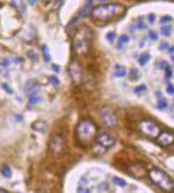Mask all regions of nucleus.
Masks as SVG:
<instances>
[{"label": "nucleus", "instance_id": "39448f33", "mask_svg": "<svg viewBox=\"0 0 174 193\" xmlns=\"http://www.w3.org/2000/svg\"><path fill=\"white\" fill-rule=\"evenodd\" d=\"M149 177L151 181L164 192H174V180L166 172L158 167L149 171Z\"/></svg>", "mask_w": 174, "mask_h": 193}, {"label": "nucleus", "instance_id": "a211bd4d", "mask_svg": "<svg viewBox=\"0 0 174 193\" xmlns=\"http://www.w3.org/2000/svg\"><path fill=\"white\" fill-rule=\"evenodd\" d=\"M128 41H129V37H128L127 34H122V36L119 38V41H118V44H116V47H118L119 49H121L123 47V45L125 44V43H127Z\"/></svg>", "mask_w": 174, "mask_h": 193}, {"label": "nucleus", "instance_id": "c85d7f7f", "mask_svg": "<svg viewBox=\"0 0 174 193\" xmlns=\"http://www.w3.org/2000/svg\"><path fill=\"white\" fill-rule=\"evenodd\" d=\"M167 67H169V64H168L167 61L164 60H159L156 62V68L159 69V70H164V69L167 68Z\"/></svg>", "mask_w": 174, "mask_h": 193}, {"label": "nucleus", "instance_id": "a18cd8bd", "mask_svg": "<svg viewBox=\"0 0 174 193\" xmlns=\"http://www.w3.org/2000/svg\"><path fill=\"white\" fill-rule=\"evenodd\" d=\"M2 64H5V66H7V64H10V61H9V60H7V58H5V59H4V60H3V62H2Z\"/></svg>", "mask_w": 174, "mask_h": 193}, {"label": "nucleus", "instance_id": "412c9836", "mask_svg": "<svg viewBox=\"0 0 174 193\" xmlns=\"http://www.w3.org/2000/svg\"><path fill=\"white\" fill-rule=\"evenodd\" d=\"M1 173H2L3 176L7 177V178H10V177L12 176V171H11V167L7 165V164H4V165H3Z\"/></svg>", "mask_w": 174, "mask_h": 193}, {"label": "nucleus", "instance_id": "5701e85b", "mask_svg": "<svg viewBox=\"0 0 174 193\" xmlns=\"http://www.w3.org/2000/svg\"><path fill=\"white\" fill-rule=\"evenodd\" d=\"M112 181L116 185V186H120V187H126L127 186V182H126L124 179L120 178V177H113L112 178Z\"/></svg>", "mask_w": 174, "mask_h": 193}, {"label": "nucleus", "instance_id": "ea45409f", "mask_svg": "<svg viewBox=\"0 0 174 193\" xmlns=\"http://www.w3.org/2000/svg\"><path fill=\"white\" fill-rule=\"evenodd\" d=\"M155 18H156V17H155V14H150V15H149V22H150L151 24H153V23L155 22Z\"/></svg>", "mask_w": 174, "mask_h": 193}, {"label": "nucleus", "instance_id": "c03bdc74", "mask_svg": "<svg viewBox=\"0 0 174 193\" xmlns=\"http://www.w3.org/2000/svg\"><path fill=\"white\" fill-rule=\"evenodd\" d=\"M156 95H157V98H158V99H161L162 98V95H161V92H160V91H157Z\"/></svg>", "mask_w": 174, "mask_h": 193}, {"label": "nucleus", "instance_id": "9b49d317", "mask_svg": "<svg viewBox=\"0 0 174 193\" xmlns=\"http://www.w3.org/2000/svg\"><path fill=\"white\" fill-rule=\"evenodd\" d=\"M156 141L162 147L171 146L174 143V133L171 131H161L156 137Z\"/></svg>", "mask_w": 174, "mask_h": 193}, {"label": "nucleus", "instance_id": "bb28decb", "mask_svg": "<svg viewBox=\"0 0 174 193\" xmlns=\"http://www.w3.org/2000/svg\"><path fill=\"white\" fill-rule=\"evenodd\" d=\"M28 98H29V103H30V104H37V103H39L40 101L42 100V98H41L40 95H30V97H28Z\"/></svg>", "mask_w": 174, "mask_h": 193}, {"label": "nucleus", "instance_id": "2f4dec72", "mask_svg": "<svg viewBox=\"0 0 174 193\" xmlns=\"http://www.w3.org/2000/svg\"><path fill=\"white\" fill-rule=\"evenodd\" d=\"M166 70V79H170V78L172 77V69L170 68V66L169 67H167V68L164 69Z\"/></svg>", "mask_w": 174, "mask_h": 193}, {"label": "nucleus", "instance_id": "c756f323", "mask_svg": "<svg viewBox=\"0 0 174 193\" xmlns=\"http://www.w3.org/2000/svg\"><path fill=\"white\" fill-rule=\"evenodd\" d=\"M115 37H116V34H115V32H113V31L108 32V33L106 34V39L108 40V42H110V43H113Z\"/></svg>", "mask_w": 174, "mask_h": 193}, {"label": "nucleus", "instance_id": "49530a36", "mask_svg": "<svg viewBox=\"0 0 174 193\" xmlns=\"http://www.w3.org/2000/svg\"><path fill=\"white\" fill-rule=\"evenodd\" d=\"M16 62H22V58H16Z\"/></svg>", "mask_w": 174, "mask_h": 193}, {"label": "nucleus", "instance_id": "4be33fe9", "mask_svg": "<svg viewBox=\"0 0 174 193\" xmlns=\"http://www.w3.org/2000/svg\"><path fill=\"white\" fill-rule=\"evenodd\" d=\"M0 75L4 76V77H9V75H10L9 69L4 64H0Z\"/></svg>", "mask_w": 174, "mask_h": 193}, {"label": "nucleus", "instance_id": "4468645a", "mask_svg": "<svg viewBox=\"0 0 174 193\" xmlns=\"http://www.w3.org/2000/svg\"><path fill=\"white\" fill-rule=\"evenodd\" d=\"M24 91L26 93V95L30 97V95H37L40 91V85L37 81L34 79H29V81L26 83L24 87Z\"/></svg>", "mask_w": 174, "mask_h": 193}, {"label": "nucleus", "instance_id": "4c0bfd02", "mask_svg": "<svg viewBox=\"0 0 174 193\" xmlns=\"http://www.w3.org/2000/svg\"><path fill=\"white\" fill-rule=\"evenodd\" d=\"M170 20H172V17L171 16H164V17H161L160 18V23L161 24H164V23H168V22H170Z\"/></svg>", "mask_w": 174, "mask_h": 193}, {"label": "nucleus", "instance_id": "58836bf2", "mask_svg": "<svg viewBox=\"0 0 174 193\" xmlns=\"http://www.w3.org/2000/svg\"><path fill=\"white\" fill-rule=\"evenodd\" d=\"M2 88L4 89L7 93H10V95H12V93H13V90L10 88V87H9V85H7V84H5V83L2 84Z\"/></svg>", "mask_w": 174, "mask_h": 193}, {"label": "nucleus", "instance_id": "0eeeda50", "mask_svg": "<svg viewBox=\"0 0 174 193\" xmlns=\"http://www.w3.org/2000/svg\"><path fill=\"white\" fill-rule=\"evenodd\" d=\"M48 147L50 154L56 157H61L65 154V143L60 135H52Z\"/></svg>", "mask_w": 174, "mask_h": 193}, {"label": "nucleus", "instance_id": "9d476101", "mask_svg": "<svg viewBox=\"0 0 174 193\" xmlns=\"http://www.w3.org/2000/svg\"><path fill=\"white\" fill-rule=\"evenodd\" d=\"M96 142H97V146L102 147L104 150H107V149H110L114 146L115 139L109 133L104 132L96 136Z\"/></svg>", "mask_w": 174, "mask_h": 193}, {"label": "nucleus", "instance_id": "e433bc0d", "mask_svg": "<svg viewBox=\"0 0 174 193\" xmlns=\"http://www.w3.org/2000/svg\"><path fill=\"white\" fill-rule=\"evenodd\" d=\"M169 47V44H168V42H162L159 44V49L160 51H164V49H168Z\"/></svg>", "mask_w": 174, "mask_h": 193}, {"label": "nucleus", "instance_id": "20e7f679", "mask_svg": "<svg viewBox=\"0 0 174 193\" xmlns=\"http://www.w3.org/2000/svg\"><path fill=\"white\" fill-rule=\"evenodd\" d=\"M92 38H93L92 30L87 25H81L75 30L73 37V44L77 55L84 56L88 54L91 44H92Z\"/></svg>", "mask_w": 174, "mask_h": 193}, {"label": "nucleus", "instance_id": "7c9ffc66", "mask_svg": "<svg viewBox=\"0 0 174 193\" xmlns=\"http://www.w3.org/2000/svg\"><path fill=\"white\" fill-rule=\"evenodd\" d=\"M49 82L52 84L54 86H58L60 84V81L58 79V77L57 76H55V75H52V76H49Z\"/></svg>", "mask_w": 174, "mask_h": 193}, {"label": "nucleus", "instance_id": "6ab92c4d", "mask_svg": "<svg viewBox=\"0 0 174 193\" xmlns=\"http://www.w3.org/2000/svg\"><path fill=\"white\" fill-rule=\"evenodd\" d=\"M129 79L130 81H137V79H139V71H138V69H136V68L130 69Z\"/></svg>", "mask_w": 174, "mask_h": 193}, {"label": "nucleus", "instance_id": "ddd939ff", "mask_svg": "<svg viewBox=\"0 0 174 193\" xmlns=\"http://www.w3.org/2000/svg\"><path fill=\"white\" fill-rule=\"evenodd\" d=\"M92 3H93V0H87L86 2H84V7L81 8L80 11L77 13V15L75 16V18H73V20H72V22L69 23V25H72L73 23L78 22V20H84V18H86V17L88 16L89 12H90V10H91Z\"/></svg>", "mask_w": 174, "mask_h": 193}, {"label": "nucleus", "instance_id": "f704fd0d", "mask_svg": "<svg viewBox=\"0 0 174 193\" xmlns=\"http://www.w3.org/2000/svg\"><path fill=\"white\" fill-rule=\"evenodd\" d=\"M167 92L169 93V95H174V85H172V84H168Z\"/></svg>", "mask_w": 174, "mask_h": 193}, {"label": "nucleus", "instance_id": "37998d69", "mask_svg": "<svg viewBox=\"0 0 174 193\" xmlns=\"http://www.w3.org/2000/svg\"><path fill=\"white\" fill-rule=\"evenodd\" d=\"M37 1H39V0H28V2H29L30 5H35Z\"/></svg>", "mask_w": 174, "mask_h": 193}, {"label": "nucleus", "instance_id": "a19ab883", "mask_svg": "<svg viewBox=\"0 0 174 193\" xmlns=\"http://www.w3.org/2000/svg\"><path fill=\"white\" fill-rule=\"evenodd\" d=\"M52 70H54L55 72H57V73H59V72H60V69H59V67H58V66H56V64H52Z\"/></svg>", "mask_w": 174, "mask_h": 193}, {"label": "nucleus", "instance_id": "de8ad7c7", "mask_svg": "<svg viewBox=\"0 0 174 193\" xmlns=\"http://www.w3.org/2000/svg\"><path fill=\"white\" fill-rule=\"evenodd\" d=\"M172 60L174 61V55H173V56H172Z\"/></svg>", "mask_w": 174, "mask_h": 193}, {"label": "nucleus", "instance_id": "473e14b6", "mask_svg": "<svg viewBox=\"0 0 174 193\" xmlns=\"http://www.w3.org/2000/svg\"><path fill=\"white\" fill-rule=\"evenodd\" d=\"M149 37H150V39L153 40V41H157V40H158V34H157L155 31L149 32Z\"/></svg>", "mask_w": 174, "mask_h": 193}, {"label": "nucleus", "instance_id": "393cba45", "mask_svg": "<svg viewBox=\"0 0 174 193\" xmlns=\"http://www.w3.org/2000/svg\"><path fill=\"white\" fill-rule=\"evenodd\" d=\"M168 107V102L166 101V99L162 97L161 99H159L158 101V104H157V108H159V110H164V108Z\"/></svg>", "mask_w": 174, "mask_h": 193}, {"label": "nucleus", "instance_id": "2eb2a0df", "mask_svg": "<svg viewBox=\"0 0 174 193\" xmlns=\"http://www.w3.org/2000/svg\"><path fill=\"white\" fill-rule=\"evenodd\" d=\"M31 128L34 131H37V132H45L47 129V123L44 121V120H37L31 125Z\"/></svg>", "mask_w": 174, "mask_h": 193}, {"label": "nucleus", "instance_id": "f3484780", "mask_svg": "<svg viewBox=\"0 0 174 193\" xmlns=\"http://www.w3.org/2000/svg\"><path fill=\"white\" fill-rule=\"evenodd\" d=\"M151 59V55H150V53H143L142 55H140V57H139V64L140 66H145V64L149 62V60Z\"/></svg>", "mask_w": 174, "mask_h": 193}, {"label": "nucleus", "instance_id": "6e6552de", "mask_svg": "<svg viewBox=\"0 0 174 193\" xmlns=\"http://www.w3.org/2000/svg\"><path fill=\"white\" fill-rule=\"evenodd\" d=\"M67 72L71 79L75 84H80L82 82V68L77 60H72L67 67Z\"/></svg>", "mask_w": 174, "mask_h": 193}, {"label": "nucleus", "instance_id": "a878e982", "mask_svg": "<svg viewBox=\"0 0 174 193\" xmlns=\"http://www.w3.org/2000/svg\"><path fill=\"white\" fill-rule=\"evenodd\" d=\"M98 191H101V192H107L109 191V183L107 181H104V182L99 183L98 185Z\"/></svg>", "mask_w": 174, "mask_h": 193}, {"label": "nucleus", "instance_id": "423d86ee", "mask_svg": "<svg viewBox=\"0 0 174 193\" xmlns=\"http://www.w3.org/2000/svg\"><path fill=\"white\" fill-rule=\"evenodd\" d=\"M138 131L144 136L150 139H156L161 130L160 127L152 119H142L138 123Z\"/></svg>", "mask_w": 174, "mask_h": 193}, {"label": "nucleus", "instance_id": "72a5a7b5", "mask_svg": "<svg viewBox=\"0 0 174 193\" xmlns=\"http://www.w3.org/2000/svg\"><path fill=\"white\" fill-rule=\"evenodd\" d=\"M27 55H28V57H30V58L32 59V60H37V55L35 54L33 51H29L27 53Z\"/></svg>", "mask_w": 174, "mask_h": 193}, {"label": "nucleus", "instance_id": "dca6fc26", "mask_svg": "<svg viewBox=\"0 0 174 193\" xmlns=\"http://www.w3.org/2000/svg\"><path fill=\"white\" fill-rule=\"evenodd\" d=\"M126 75V69L125 67L116 64L114 68V76L115 77H124Z\"/></svg>", "mask_w": 174, "mask_h": 193}, {"label": "nucleus", "instance_id": "c9c22d12", "mask_svg": "<svg viewBox=\"0 0 174 193\" xmlns=\"http://www.w3.org/2000/svg\"><path fill=\"white\" fill-rule=\"evenodd\" d=\"M142 20L143 18H141V17L139 18V23H138V25H137V28H139V29H145V28H146V25L143 24Z\"/></svg>", "mask_w": 174, "mask_h": 193}, {"label": "nucleus", "instance_id": "79ce46f5", "mask_svg": "<svg viewBox=\"0 0 174 193\" xmlns=\"http://www.w3.org/2000/svg\"><path fill=\"white\" fill-rule=\"evenodd\" d=\"M168 51H169V54H173V53H174V46L168 47Z\"/></svg>", "mask_w": 174, "mask_h": 193}, {"label": "nucleus", "instance_id": "7ed1b4c3", "mask_svg": "<svg viewBox=\"0 0 174 193\" xmlns=\"http://www.w3.org/2000/svg\"><path fill=\"white\" fill-rule=\"evenodd\" d=\"M98 128L93 120L84 118L77 123L75 128V139L80 146L87 147L94 142L97 136Z\"/></svg>", "mask_w": 174, "mask_h": 193}, {"label": "nucleus", "instance_id": "aec40b11", "mask_svg": "<svg viewBox=\"0 0 174 193\" xmlns=\"http://www.w3.org/2000/svg\"><path fill=\"white\" fill-rule=\"evenodd\" d=\"M171 31H172V28L170 25H164V26H162V27L160 28V32H161V34L164 36V37H169L170 34H171Z\"/></svg>", "mask_w": 174, "mask_h": 193}, {"label": "nucleus", "instance_id": "cd10ccee", "mask_svg": "<svg viewBox=\"0 0 174 193\" xmlns=\"http://www.w3.org/2000/svg\"><path fill=\"white\" fill-rule=\"evenodd\" d=\"M146 90H147V87H146V85H144V84L137 86V87H135V89H134L135 93H138V95H140V93L144 92V91H146Z\"/></svg>", "mask_w": 174, "mask_h": 193}, {"label": "nucleus", "instance_id": "b1692460", "mask_svg": "<svg viewBox=\"0 0 174 193\" xmlns=\"http://www.w3.org/2000/svg\"><path fill=\"white\" fill-rule=\"evenodd\" d=\"M42 51H43V55H44V59L46 62L50 61V55H49V49L47 45H43L42 46Z\"/></svg>", "mask_w": 174, "mask_h": 193}, {"label": "nucleus", "instance_id": "1a4fd4ad", "mask_svg": "<svg viewBox=\"0 0 174 193\" xmlns=\"http://www.w3.org/2000/svg\"><path fill=\"white\" fill-rule=\"evenodd\" d=\"M101 118L103 123L107 128L114 129L118 126V118L115 116L114 112L109 107H104L101 111Z\"/></svg>", "mask_w": 174, "mask_h": 193}, {"label": "nucleus", "instance_id": "f8f14e48", "mask_svg": "<svg viewBox=\"0 0 174 193\" xmlns=\"http://www.w3.org/2000/svg\"><path fill=\"white\" fill-rule=\"evenodd\" d=\"M128 173H129L131 176L140 179V178H143V177L146 175V170H145V166L143 165L142 163L136 162V163L128 166Z\"/></svg>", "mask_w": 174, "mask_h": 193}, {"label": "nucleus", "instance_id": "f03ea898", "mask_svg": "<svg viewBox=\"0 0 174 193\" xmlns=\"http://www.w3.org/2000/svg\"><path fill=\"white\" fill-rule=\"evenodd\" d=\"M126 12V8L118 2L105 3V5H97L92 9L91 15L96 22L107 23L114 20L119 17L123 16Z\"/></svg>", "mask_w": 174, "mask_h": 193}, {"label": "nucleus", "instance_id": "f257e3e1", "mask_svg": "<svg viewBox=\"0 0 174 193\" xmlns=\"http://www.w3.org/2000/svg\"><path fill=\"white\" fill-rule=\"evenodd\" d=\"M22 20L16 9L12 7L0 8V36L10 37L20 28Z\"/></svg>", "mask_w": 174, "mask_h": 193}]
</instances>
